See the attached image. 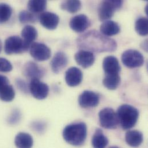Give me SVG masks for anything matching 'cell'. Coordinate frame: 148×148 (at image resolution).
Masks as SVG:
<instances>
[{
  "mask_svg": "<svg viewBox=\"0 0 148 148\" xmlns=\"http://www.w3.org/2000/svg\"><path fill=\"white\" fill-rule=\"evenodd\" d=\"M29 50L31 57L37 61H45L51 57L50 49L43 43L34 42L31 44Z\"/></svg>",
  "mask_w": 148,
  "mask_h": 148,
  "instance_id": "cell-7",
  "label": "cell"
},
{
  "mask_svg": "<svg viewBox=\"0 0 148 148\" xmlns=\"http://www.w3.org/2000/svg\"><path fill=\"white\" fill-rule=\"evenodd\" d=\"M76 44L80 49L97 53L112 52L117 48L115 40L95 30L89 31L80 35L77 39Z\"/></svg>",
  "mask_w": 148,
  "mask_h": 148,
  "instance_id": "cell-1",
  "label": "cell"
},
{
  "mask_svg": "<svg viewBox=\"0 0 148 148\" xmlns=\"http://www.w3.org/2000/svg\"><path fill=\"white\" fill-rule=\"evenodd\" d=\"M100 32L106 36H112L120 32L121 28L119 24L112 20L104 21L100 27Z\"/></svg>",
  "mask_w": 148,
  "mask_h": 148,
  "instance_id": "cell-17",
  "label": "cell"
},
{
  "mask_svg": "<svg viewBox=\"0 0 148 148\" xmlns=\"http://www.w3.org/2000/svg\"><path fill=\"white\" fill-rule=\"evenodd\" d=\"M90 25L88 17L83 14L75 16L70 21L71 28L75 32L81 33L84 32Z\"/></svg>",
  "mask_w": 148,
  "mask_h": 148,
  "instance_id": "cell-11",
  "label": "cell"
},
{
  "mask_svg": "<svg viewBox=\"0 0 148 148\" xmlns=\"http://www.w3.org/2000/svg\"><path fill=\"white\" fill-rule=\"evenodd\" d=\"M64 140L73 146L84 144L87 137V126L84 122L73 123L66 126L62 133Z\"/></svg>",
  "mask_w": 148,
  "mask_h": 148,
  "instance_id": "cell-2",
  "label": "cell"
},
{
  "mask_svg": "<svg viewBox=\"0 0 148 148\" xmlns=\"http://www.w3.org/2000/svg\"><path fill=\"white\" fill-rule=\"evenodd\" d=\"M32 127L36 132L42 133L45 129V124L40 122H35L33 123Z\"/></svg>",
  "mask_w": 148,
  "mask_h": 148,
  "instance_id": "cell-34",
  "label": "cell"
},
{
  "mask_svg": "<svg viewBox=\"0 0 148 148\" xmlns=\"http://www.w3.org/2000/svg\"><path fill=\"white\" fill-rule=\"evenodd\" d=\"M68 64V58L66 54L62 51H58L53 57L50 66L52 71L55 74H58L67 66Z\"/></svg>",
  "mask_w": 148,
  "mask_h": 148,
  "instance_id": "cell-14",
  "label": "cell"
},
{
  "mask_svg": "<svg viewBox=\"0 0 148 148\" xmlns=\"http://www.w3.org/2000/svg\"><path fill=\"white\" fill-rule=\"evenodd\" d=\"M115 12V9L104 0L101 2L99 10V18L101 21H104L111 18Z\"/></svg>",
  "mask_w": 148,
  "mask_h": 148,
  "instance_id": "cell-20",
  "label": "cell"
},
{
  "mask_svg": "<svg viewBox=\"0 0 148 148\" xmlns=\"http://www.w3.org/2000/svg\"><path fill=\"white\" fill-rule=\"evenodd\" d=\"M61 8L71 13H77L81 8L80 0H66L63 2Z\"/></svg>",
  "mask_w": 148,
  "mask_h": 148,
  "instance_id": "cell-26",
  "label": "cell"
},
{
  "mask_svg": "<svg viewBox=\"0 0 148 148\" xmlns=\"http://www.w3.org/2000/svg\"><path fill=\"white\" fill-rule=\"evenodd\" d=\"M142 49H144L145 51H148V43H147V40L144 41L143 43V47Z\"/></svg>",
  "mask_w": 148,
  "mask_h": 148,
  "instance_id": "cell-36",
  "label": "cell"
},
{
  "mask_svg": "<svg viewBox=\"0 0 148 148\" xmlns=\"http://www.w3.org/2000/svg\"><path fill=\"white\" fill-rule=\"evenodd\" d=\"M16 84L17 86V88L23 92L24 93H27L28 91V85L25 82L24 80L21 79V78H17L16 80Z\"/></svg>",
  "mask_w": 148,
  "mask_h": 148,
  "instance_id": "cell-32",
  "label": "cell"
},
{
  "mask_svg": "<svg viewBox=\"0 0 148 148\" xmlns=\"http://www.w3.org/2000/svg\"><path fill=\"white\" fill-rule=\"evenodd\" d=\"M103 68L106 74H119L121 66L118 60L114 56L106 57L103 62Z\"/></svg>",
  "mask_w": 148,
  "mask_h": 148,
  "instance_id": "cell-16",
  "label": "cell"
},
{
  "mask_svg": "<svg viewBox=\"0 0 148 148\" xmlns=\"http://www.w3.org/2000/svg\"><path fill=\"white\" fill-rule=\"evenodd\" d=\"M39 20L40 24L45 28L53 30L57 27L60 22V18L58 15L54 13L46 12L41 13L39 16Z\"/></svg>",
  "mask_w": 148,
  "mask_h": 148,
  "instance_id": "cell-13",
  "label": "cell"
},
{
  "mask_svg": "<svg viewBox=\"0 0 148 148\" xmlns=\"http://www.w3.org/2000/svg\"><path fill=\"white\" fill-rule=\"evenodd\" d=\"M18 19L21 23H35L39 20V16L29 11L23 10L18 14Z\"/></svg>",
  "mask_w": 148,
  "mask_h": 148,
  "instance_id": "cell-28",
  "label": "cell"
},
{
  "mask_svg": "<svg viewBox=\"0 0 148 148\" xmlns=\"http://www.w3.org/2000/svg\"><path fill=\"white\" fill-rule=\"evenodd\" d=\"M144 1H148V0H144Z\"/></svg>",
  "mask_w": 148,
  "mask_h": 148,
  "instance_id": "cell-38",
  "label": "cell"
},
{
  "mask_svg": "<svg viewBox=\"0 0 148 148\" xmlns=\"http://www.w3.org/2000/svg\"><path fill=\"white\" fill-rule=\"evenodd\" d=\"M9 83V81L8 77H6L5 75L0 74V88Z\"/></svg>",
  "mask_w": 148,
  "mask_h": 148,
  "instance_id": "cell-35",
  "label": "cell"
},
{
  "mask_svg": "<svg viewBox=\"0 0 148 148\" xmlns=\"http://www.w3.org/2000/svg\"><path fill=\"white\" fill-rule=\"evenodd\" d=\"M29 90L33 97L38 100L46 99L49 93V87L47 84L42 82L40 79L38 78L31 80Z\"/></svg>",
  "mask_w": 148,
  "mask_h": 148,
  "instance_id": "cell-8",
  "label": "cell"
},
{
  "mask_svg": "<svg viewBox=\"0 0 148 148\" xmlns=\"http://www.w3.org/2000/svg\"><path fill=\"white\" fill-rule=\"evenodd\" d=\"M12 64L6 59L0 57V72L8 73L12 71Z\"/></svg>",
  "mask_w": 148,
  "mask_h": 148,
  "instance_id": "cell-31",
  "label": "cell"
},
{
  "mask_svg": "<svg viewBox=\"0 0 148 148\" xmlns=\"http://www.w3.org/2000/svg\"><path fill=\"white\" fill-rule=\"evenodd\" d=\"M16 93L13 87L8 84L0 88V100L5 102L12 101L15 97Z\"/></svg>",
  "mask_w": 148,
  "mask_h": 148,
  "instance_id": "cell-24",
  "label": "cell"
},
{
  "mask_svg": "<svg viewBox=\"0 0 148 148\" xmlns=\"http://www.w3.org/2000/svg\"><path fill=\"white\" fill-rule=\"evenodd\" d=\"M121 84V77L119 74H106L103 80V85L109 90H115Z\"/></svg>",
  "mask_w": 148,
  "mask_h": 148,
  "instance_id": "cell-23",
  "label": "cell"
},
{
  "mask_svg": "<svg viewBox=\"0 0 148 148\" xmlns=\"http://www.w3.org/2000/svg\"><path fill=\"white\" fill-rule=\"evenodd\" d=\"M108 144V140L102 130L97 129L92 138V145L94 148H103Z\"/></svg>",
  "mask_w": 148,
  "mask_h": 148,
  "instance_id": "cell-22",
  "label": "cell"
},
{
  "mask_svg": "<svg viewBox=\"0 0 148 148\" xmlns=\"http://www.w3.org/2000/svg\"><path fill=\"white\" fill-rule=\"evenodd\" d=\"M101 126L106 129H116L119 125L116 112L111 108H104L99 113Z\"/></svg>",
  "mask_w": 148,
  "mask_h": 148,
  "instance_id": "cell-4",
  "label": "cell"
},
{
  "mask_svg": "<svg viewBox=\"0 0 148 148\" xmlns=\"http://www.w3.org/2000/svg\"><path fill=\"white\" fill-rule=\"evenodd\" d=\"M21 36L25 45L29 49L31 44L34 43L38 37V31L34 27L28 25L22 29Z\"/></svg>",
  "mask_w": 148,
  "mask_h": 148,
  "instance_id": "cell-18",
  "label": "cell"
},
{
  "mask_svg": "<svg viewBox=\"0 0 148 148\" xmlns=\"http://www.w3.org/2000/svg\"><path fill=\"white\" fill-rule=\"evenodd\" d=\"M12 14V8L8 4L0 3V24L6 23Z\"/></svg>",
  "mask_w": 148,
  "mask_h": 148,
  "instance_id": "cell-29",
  "label": "cell"
},
{
  "mask_svg": "<svg viewBox=\"0 0 148 148\" xmlns=\"http://www.w3.org/2000/svg\"><path fill=\"white\" fill-rule=\"evenodd\" d=\"M78 103L82 108L95 107L100 101L99 95L91 90H84L78 97Z\"/></svg>",
  "mask_w": 148,
  "mask_h": 148,
  "instance_id": "cell-9",
  "label": "cell"
},
{
  "mask_svg": "<svg viewBox=\"0 0 148 148\" xmlns=\"http://www.w3.org/2000/svg\"><path fill=\"white\" fill-rule=\"evenodd\" d=\"M21 118V112L18 109H14L12 111L8 117V122L11 125H15L19 123Z\"/></svg>",
  "mask_w": 148,
  "mask_h": 148,
  "instance_id": "cell-30",
  "label": "cell"
},
{
  "mask_svg": "<svg viewBox=\"0 0 148 148\" xmlns=\"http://www.w3.org/2000/svg\"><path fill=\"white\" fill-rule=\"evenodd\" d=\"M23 74L29 78L40 79L45 74V69L32 61L27 62L23 67Z\"/></svg>",
  "mask_w": 148,
  "mask_h": 148,
  "instance_id": "cell-12",
  "label": "cell"
},
{
  "mask_svg": "<svg viewBox=\"0 0 148 148\" xmlns=\"http://www.w3.org/2000/svg\"><path fill=\"white\" fill-rule=\"evenodd\" d=\"M144 140L143 134L138 130H129L125 135L126 143L132 147H138L140 146Z\"/></svg>",
  "mask_w": 148,
  "mask_h": 148,
  "instance_id": "cell-19",
  "label": "cell"
},
{
  "mask_svg": "<svg viewBox=\"0 0 148 148\" xmlns=\"http://www.w3.org/2000/svg\"><path fill=\"white\" fill-rule=\"evenodd\" d=\"M74 58L77 64L84 69L92 66L95 61L93 53L85 50L77 51L74 55Z\"/></svg>",
  "mask_w": 148,
  "mask_h": 148,
  "instance_id": "cell-10",
  "label": "cell"
},
{
  "mask_svg": "<svg viewBox=\"0 0 148 148\" xmlns=\"http://www.w3.org/2000/svg\"><path fill=\"white\" fill-rule=\"evenodd\" d=\"M46 7V0H29L27 5L29 11L35 14L43 12Z\"/></svg>",
  "mask_w": 148,
  "mask_h": 148,
  "instance_id": "cell-25",
  "label": "cell"
},
{
  "mask_svg": "<svg viewBox=\"0 0 148 148\" xmlns=\"http://www.w3.org/2000/svg\"><path fill=\"white\" fill-rule=\"evenodd\" d=\"M82 73L79 69L76 67H71L65 73L66 83L71 87L77 86L82 82Z\"/></svg>",
  "mask_w": 148,
  "mask_h": 148,
  "instance_id": "cell-15",
  "label": "cell"
},
{
  "mask_svg": "<svg viewBox=\"0 0 148 148\" xmlns=\"http://www.w3.org/2000/svg\"><path fill=\"white\" fill-rule=\"evenodd\" d=\"M1 50H2V43L0 40V53L1 52Z\"/></svg>",
  "mask_w": 148,
  "mask_h": 148,
  "instance_id": "cell-37",
  "label": "cell"
},
{
  "mask_svg": "<svg viewBox=\"0 0 148 148\" xmlns=\"http://www.w3.org/2000/svg\"><path fill=\"white\" fill-rule=\"evenodd\" d=\"M29 48L25 45L22 38L18 36H12L8 38L4 45V50L8 55L21 54L27 51Z\"/></svg>",
  "mask_w": 148,
  "mask_h": 148,
  "instance_id": "cell-6",
  "label": "cell"
},
{
  "mask_svg": "<svg viewBox=\"0 0 148 148\" xmlns=\"http://www.w3.org/2000/svg\"><path fill=\"white\" fill-rule=\"evenodd\" d=\"M122 62L128 68L133 69L142 66L144 64V57L138 51L127 50L122 55Z\"/></svg>",
  "mask_w": 148,
  "mask_h": 148,
  "instance_id": "cell-5",
  "label": "cell"
},
{
  "mask_svg": "<svg viewBox=\"0 0 148 148\" xmlns=\"http://www.w3.org/2000/svg\"><path fill=\"white\" fill-rule=\"evenodd\" d=\"M119 125L123 130H129L135 126L138 118L139 111L136 107L129 104H123L117 110Z\"/></svg>",
  "mask_w": 148,
  "mask_h": 148,
  "instance_id": "cell-3",
  "label": "cell"
},
{
  "mask_svg": "<svg viewBox=\"0 0 148 148\" xmlns=\"http://www.w3.org/2000/svg\"><path fill=\"white\" fill-rule=\"evenodd\" d=\"M148 18L145 17L138 18L135 24V29L137 34L141 36H145L148 34Z\"/></svg>",
  "mask_w": 148,
  "mask_h": 148,
  "instance_id": "cell-27",
  "label": "cell"
},
{
  "mask_svg": "<svg viewBox=\"0 0 148 148\" xmlns=\"http://www.w3.org/2000/svg\"><path fill=\"white\" fill-rule=\"evenodd\" d=\"M14 144L17 148H31L34 144V140L28 133L20 132L15 137Z\"/></svg>",
  "mask_w": 148,
  "mask_h": 148,
  "instance_id": "cell-21",
  "label": "cell"
},
{
  "mask_svg": "<svg viewBox=\"0 0 148 148\" xmlns=\"http://www.w3.org/2000/svg\"><path fill=\"white\" fill-rule=\"evenodd\" d=\"M110 3L115 10L121 9L123 5V0H104Z\"/></svg>",
  "mask_w": 148,
  "mask_h": 148,
  "instance_id": "cell-33",
  "label": "cell"
}]
</instances>
